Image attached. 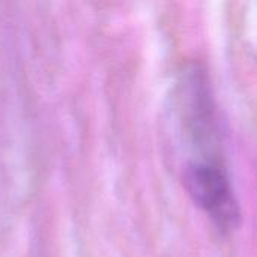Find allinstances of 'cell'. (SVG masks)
Masks as SVG:
<instances>
[{
  "instance_id": "cell-1",
  "label": "cell",
  "mask_w": 257,
  "mask_h": 257,
  "mask_svg": "<svg viewBox=\"0 0 257 257\" xmlns=\"http://www.w3.org/2000/svg\"><path fill=\"white\" fill-rule=\"evenodd\" d=\"M185 188L220 230H232L239 223V206L229 176L220 160L191 161L184 172Z\"/></svg>"
}]
</instances>
